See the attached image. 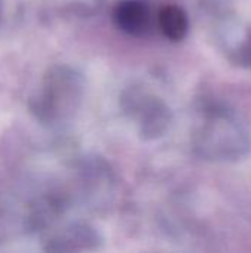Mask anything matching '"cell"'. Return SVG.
<instances>
[{
    "label": "cell",
    "mask_w": 251,
    "mask_h": 253,
    "mask_svg": "<svg viewBox=\"0 0 251 253\" xmlns=\"http://www.w3.org/2000/svg\"><path fill=\"white\" fill-rule=\"evenodd\" d=\"M112 21L130 36H143L151 28V12L139 0H121L112 9Z\"/></svg>",
    "instance_id": "277c9868"
},
{
    "label": "cell",
    "mask_w": 251,
    "mask_h": 253,
    "mask_svg": "<svg viewBox=\"0 0 251 253\" xmlns=\"http://www.w3.org/2000/svg\"><path fill=\"white\" fill-rule=\"evenodd\" d=\"M157 21L161 33L172 42H180L188 34V15L178 4H164L158 12Z\"/></svg>",
    "instance_id": "5b68a950"
},
{
    "label": "cell",
    "mask_w": 251,
    "mask_h": 253,
    "mask_svg": "<svg viewBox=\"0 0 251 253\" xmlns=\"http://www.w3.org/2000/svg\"><path fill=\"white\" fill-rule=\"evenodd\" d=\"M126 101L129 102L126 108L138 119L141 133L145 138H158L169 129L170 113L163 101L141 92H132Z\"/></svg>",
    "instance_id": "3957f363"
},
{
    "label": "cell",
    "mask_w": 251,
    "mask_h": 253,
    "mask_svg": "<svg viewBox=\"0 0 251 253\" xmlns=\"http://www.w3.org/2000/svg\"><path fill=\"white\" fill-rule=\"evenodd\" d=\"M240 127L226 116L215 113L197 135V148L210 159H234L244 151Z\"/></svg>",
    "instance_id": "7a4b0ae2"
},
{
    "label": "cell",
    "mask_w": 251,
    "mask_h": 253,
    "mask_svg": "<svg viewBox=\"0 0 251 253\" xmlns=\"http://www.w3.org/2000/svg\"><path fill=\"white\" fill-rule=\"evenodd\" d=\"M229 53H231V59L235 64L251 67V28L241 33L240 42L234 44Z\"/></svg>",
    "instance_id": "8992f818"
},
{
    "label": "cell",
    "mask_w": 251,
    "mask_h": 253,
    "mask_svg": "<svg viewBox=\"0 0 251 253\" xmlns=\"http://www.w3.org/2000/svg\"><path fill=\"white\" fill-rule=\"evenodd\" d=\"M80 96L81 82L78 76L68 68H53L44 83L37 111L41 114V119H62L77 107Z\"/></svg>",
    "instance_id": "6da1fadb"
}]
</instances>
